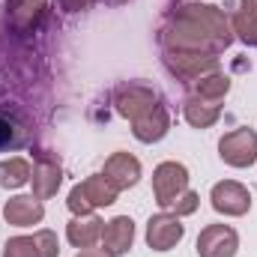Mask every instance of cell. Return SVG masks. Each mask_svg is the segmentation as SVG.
Listing matches in <instances>:
<instances>
[{
    "label": "cell",
    "mask_w": 257,
    "mask_h": 257,
    "mask_svg": "<svg viewBox=\"0 0 257 257\" xmlns=\"http://www.w3.org/2000/svg\"><path fill=\"white\" fill-rule=\"evenodd\" d=\"M114 200H117V189L108 183L105 174H96L69 192V209L75 215H90L96 206H111Z\"/></svg>",
    "instance_id": "obj_1"
},
{
    "label": "cell",
    "mask_w": 257,
    "mask_h": 257,
    "mask_svg": "<svg viewBox=\"0 0 257 257\" xmlns=\"http://www.w3.org/2000/svg\"><path fill=\"white\" fill-rule=\"evenodd\" d=\"M153 192H156V203L162 209H171V203L183 192H189V171L180 162H162L153 174Z\"/></svg>",
    "instance_id": "obj_2"
},
{
    "label": "cell",
    "mask_w": 257,
    "mask_h": 257,
    "mask_svg": "<svg viewBox=\"0 0 257 257\" xmlns=\"http://www.w3.org/2000/svg\"><path fill=\"white\" fill-rule=\"evenodd\" d=\"M218 153L230 168H248L257 162V135L251 128H233L218 141Z\"/></svg>",
    "instance_id": "obj_3"
},
{
    "label": "cell",
    "mask_w": 257,
    "mask_h": 257,
    "mask_svg": "<svg viewBox=\"0 0 257 257\" xmlns=\"http://www.w3.org/2000/svg\"><path fill=\"white\" fill-rule=\"evenodd\" d=\"M165 66L171 69V75H177L186 84H192V81H200L206 72H215L218 60L212 54H203V51H168L165 54Z\"/></svg>",
    "instance_id": "obj_4"
},
{
    "label": "cell",
    "mask_w": 257,
    "mask_h": 257,
    "mask_svg": "<svg viewBox=\"0 0 257 257\" xmlns=\"http://www.w3.org/2000/svg\"><path fill=\"white\" fill-rule=\"evenodd\" d=\"M239 248V236L227 224H209L197 236V254L200 257H233Z\"/></svg>",
    "instance_id": "obj_5"
},
{
    "label": "cell",
    "mask_w": 257,
    "mask_h": 257,
    "mask_svg": "<svg viewBox=\"0 0 257 257\" xmlns=\"http://www.w3.org/2000/svg\"><path fill=\"white\" fill-rule=\"evenodd\" d=\"M209 200H212V209L221 212V215H245L251 209V194L245 186L233 183V180H224V183H215L212 192H209Z\"/></svg>",
    "instance_id": "obj_6"
},
{
    "label": "cell",
    "mask_w": 257,
    "mask_h": 257,
    "mask_svg": "<svg viewBox=\"0 0 257 257\" xmlns=\"http://www.w3.org/2000/svg\"><path fill=\"white\" fill-rule=\"evenodd\" d=\"M186 227L180 224V215H168V212H159L150 218L147 224V242L153 251H171L180 239H183Z\"/></svg>",
    "instance_id": "obj_7"
},
{
    "label": "cell",
    "mask_w": 257,
    "mask_h": 257,
    "mask_svg": "<svg viewBox=\"0 0 257 257\" xmlns=\"http://www.w3.org/2000/svg\"><path fill=\"white\" fill-rule=\"evenodd\" d=\"M57 236L51 230H39L33 236H15L6 242V254L3 257H57Z\"/></svg>",
    "instance_id": "obj_8"
},
{
    "label": "cell",
    "mask_w": 257,
    "mask_h": 257,
    "mask_svg": "<svg viewBox=\"0 0 257 257\" xmlns=\"http://www.w3.org/2000/svg\"><path fill=\"white\" fill-rule=\"evenodd\" d=\"M3 218L15 227H33L45 218V206L39 197L33 194H21V197H12L6 206H3Z\"/></svg>",
    "instance_id": "obj_9"
},
{
    "label": "cell",
    "mask_w": 257,
    "mask_h": 257,
    "mask_svg": "<svg viewBox=\"0 0 257 257\" xmlns=\"http://www.w3.org/2000/svg\"><path fill=\"white\" fill-rule=\"evenodd\" d=\"M105 177H108V183H111L117 192L132 189V186L141 180V162H138L135 156H128V153H114V156L105 162Z\"/></svg>",
    "instance_id": "obj_10"
},
{
    "label": "cell",
    "mask_w": 257,
    "mask_h": 257,
    "mask_svg": "<svg viewBox=\"0 0 257 257\" xmlns=\"http://www.w3.org/2000/svg\"><path fill=\"white\" fill-rule=\"evenodd\" d=\"M156 102H159V96H156L150 87H144V84H128V87H123V90L117 93V111H120L123 117H128V120L141 117V114L150 111Z\"/></svg>",
    "instance_id": "obj_11"
},
{
    "label": "cell",
    "mask_w": 257,
    "mask_h": 257,
    "mask_svg": "<svg viewBox=\"0 0 257 257\" xmlns=\"http://www.w3.org/2000/svg\"><path fill=\"white\" fill-rule=\"evenodd\" d=\"M132 239H135V221L126 215H117L102 227V248L111 251L114 257L126 254L132 248Z\"/></svg>",
    "instance_id": "obj_12"
},
{
    "label": "cell",
    "mask_w": 257,
    "mask_h": 257,
    "mask_svg": "<svg viewBox=\"0 0 257 257\" xmlns=\"http://www.w3.org/2000/svg\"><path fill=\"white\" fill-rule=\"evenodd\" d=\"M132 123H135V138H138V141H144V144L162 141V138H165V132H168V126H171L168 111L162 108V102H156L150 111H144V114H141V117H135Z\"/></svg>",
    "instance_id": "obj_13"
},
{
    "label": "cell",
    "mask_w": 257,
    "mask_h": 257,
    "mask_svg": "<svg viewBox=\"0 0 257 257\" xmlns=\"http://www.w3.org/2000/svg\"><path fill=\"white\" fill-rule=\"evenodd\" d=\"M30 180H33V197H39V200L51 197L60 189V165H57V159L54 156H39Z\"/></svg>",
    "instance_id": "obj_14"
},
{
    "label": "cell",
    "mask_w": 257,
    "mask_h": 257,
    "mask_svg": "<svg viewBox=\"0 0 257 257\" xmlns=\"http://www.w3.org/2000/svg\"><path fill=\"white\" fill-rule=\"evenodd\" d=\"M102 227H105V221H99L93 212H90V215H78V218L69 221L66 239H69L75 248H90L93 242L102 239Z\"/></svg>",
    "instance_id": "obj_15"
},
{
    "label": "cell",
    "mask_w": 257,
    "mask_h": 257,
    "mask_svg": "<svg viewBox=\"0 0 257 257\" xmlns=\"http://www.w3.org/2000/svg\"><path fill=\"white\" fill-rule=\"evenodd\" d=\"M45 9H48L45 0H9L6 15H9V21H12L15 27L30 30V27H36V24L42 21Z\"/></svg>",
    "instance_id": "obj_16"
},
{
    "label": "cell",
    "mask_w": 257,
    "mask_h": 257,
    "mask_svg": "<svg viewBox=\"0 0 257 257\" xmlns=\"http://www.w3.org/2000/svg\"><path fill=\"white\" fill-rule=\"evenodd\" d=\"M233 30L245 45H257V3L254 0H236L233 12Z\"/></svg>",
    "instance_id": "obj_17"
},
{
    "label": "cell",
    "mask_w": 257,
    "mask_h": 257,
    "mask_svg": "<svg viewBox=\"0 0 257 257\" xmlns=\"http://www.w3.org/2000/svg\"><path fill=\"white\" fill-rule=\"evenodd\" d=\"M30 177H33V168H30L27 159L12 156V159L0 162V186H3V189H18V186H24Z\"/></svg>",
    "instance_id": "obj_18"
},
{
    "label": "cell",
    "mask_w": 257,
    "mask_h": 257,
    "mask_svg": "<svg viewBox=\"0 0 257 257\" xmlns=\"http://www.w3.org/2000/svg\"><path fill=\"white\" fill-rule=\"evenodd\" d=\"M218 114H221L218 105L203 102V99H197V96H192V99L186 102V120H189V126H194V128L212 126V123L218 120Z\"/></svg>",
    "instance_id": "obj_19"
},
{
    "label": "cell",
    "mask_w": 257,
    "mask_h": 257,
    "mask_svg": "<svg viewBox=\"0 0 257 257\" xmlns=\"http://www.w3.org/2000/svg\"><path fill=\"white\" fill-rule=\"evenodd\" d=\"M227 90H230V81H227L224 75H203V78L197 81V99L212 102V105H218V102L227 96Z\"/></svg>",
    "instance_id": "obj_20"
},
{
    "label": "cell",
    "mask_w": 257,
    "mask_h": 257,
    "mask_svg": "<svg viewBox=\"0 0 257 257\" xmlns=\"http://www.w3.org/2000/svg\"><path fill=\"white\" fill-rule=\"evenodd\" d=\"M24 144V132L15 126L9 117H0V153L3 150H15Z\"/></svg>",
    "instance_id": "obj_21"
},
{
    "label": "cell",
    "mask_w": 257,
    "mask_h": 257,
    "mask_svg": "<svg viewBox=\"0 0 257 257\" xmlns=\"http://www.w3.org/2000/svg\"><path fill=\"white\" fill-rule=\"evenodd\" d=\"M171 209H174V215H192L194 209H197V194L189 189V192H183L174 203H171Z\"/></svg>",
    "instance_id": "obj_22"
},
{
    "label": "cell",
    "mask_w": 257,
    "mask_h": 257,
    "mask_svg": "<svg viewBox=\"0 0 257 257\" xmlns=\"http://www.w3.org/2000/svg\"><path fill=\"white\" fill-rule=\"evenodd\" d=\"M87 3L90 0H57V6L63 12H81V9H87Z\"/></svg>",
    "instance_id": "obj_23"
},
{
    "label": "cell",
    "mask_w": 257,
    "mask_h": 257,
    "mask_svg": "<svg viewBox=\"0 0 257 257\" xmlns=\"http://www.w3.org/2000/svg\"><path fill=\"white\" fill-rule=\"evenodd\" d=\"M78 257H114V254L105 251V248H81V254Z\"/></svg>",
    "instance_id": "obj_24"
},
{
    "label": "cell",
    "mask_w": 257,
    "mask_h": 257,
    "mask_svg": "<svg viewBox=\"0 0 257 257\" xmlns=\"http://www.w3.org/2000/svg\"><path fill=\"white\" fill-rule=\"evenodd\" d=\"M105 3H120V0H105Z\"/></svg>",
    "instance_id": "obj_25"
},
{
    "label": "cell",
    "mask_w": 257,
    "mask_h": 257,
    "mask_svg": "<svg viewBox=\"0 0 257 257\" xmlns=\"http://www.w3.org/2000/svg\"><path fill=\"white\" fill-rule=\"evenodd\" d=\"M254 3H257V0H254Z\"/></svg>",
    "instance_id": "obj_26"
}]
</instances>
